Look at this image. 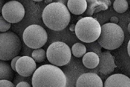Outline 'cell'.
I'll list each match as a JSON object with an SVG mask.
<instances>
[{"label":"cell","mask_w":130,"mask_h":87,"mask_svg":"<svg viewBox=\"0 0 130 87\" xmlns=\"http://www.w3.org/2000/svg\"><path fill=\"white\" fill-rule=\"evenodd\" d=\"M2 16L10 23H17L23 19L25 9L20 2L11 1L5 4L2 9Z\"/></svg>","instance_id":"ba28073f"},{"label":"cell","mask_w":130,"mask_h":87,"mask_svg":"<svg viewBox=\"0 0 130 87\" xmlns=\"http://www.w3.org/2000/svg\"><path fill=\"white\" fill-rule=\"evenodd\" d=\"M99 63L97 69L104 75L110 74L113 72L116 66L114 59L109 51L102 52L99 55Z\"/></svg>","instance_id":"30bf717a"},{"label":"cell","mask_w":130,"mask_h":87,"mask_svg":"<svg viewBox=\"0 0 130 87\" xmlns=\"http://www.w3.org/2000/svg\"><path fill=\"white\" fill-rule=\"evenodd\" d=\"M11 27V23L6 21L2 15L0 16V32H6Z\"/></svg>","instance_id":"ffe728a7"},{"label":"cell","mask_w":130,"mask_h":87,"mask_svg":"<svg viewBox=\"0 0 130 87\" xmlns=\"http://www.w3.org/2000/svg\"><path fill=\"white\" fill-rule=\"evenodd\" d=\"M110 21L111 22V23L117 24L119 22V19L118 17L116 16H112L110 20Z\"/></svg>","instance_id":"d4e9b609"},{"label":"cell","mask_w":130,"mask_h":87,"mask_svg":"<svg viewBox=\"0 0 130 87\" xmlns=\"http://www.w3.org/2000/svg\"><path fill=\"white\" fill-rule=\"evenodd\" d=\"M5 5V1L3 0H0V14L2 12V9Z\"/></svg>","instance_id":"484cf974"},{"label":"cell","mask_w":130,"mask_h":87,"mask_svg":"<svg viewBox=\"0 0 130 87\" xmlns=\"http://www.w3.org/2000/svg\"><path fill=\"white\" fill-rule=\"evenodd\" d=\"M0 87H15L13 83L7 80H0Z\"/></svg>","instance_id":"7402d4cb"},{"label":"cell","mask_w":130,"mask_h":87,"mask_svg":"<svg viewBox=\"0 0 130 87\" xmlns=\"http://www.w3.org/2000/svg\"><path fill=\"white\" fill-rule=\"evenodd\" d=\"M65 74L58 67L45 64L36 69L32 78L33 87H66Z\"/></svg>","instance_id":"6da1fadb"},{"label":"cell","mask_w":130,"mask_h":87,"mask_svg":"<svg viewBox=\"0 0 130 87\" xmlns=\"http://www.w3.org/2000/svg\"><path fill=\"white\" fill-rule=\"evenodd\" d=\"M75 31L76 36L81 41L86 43L92 42L100 36L101 26L95 18L83 17L76 24Z\"/></svg>","instance_id":"277c9868"},{"label":"cell","mask_w":130,"mask_h":87,"mask_svg":"<svg viewBox=\"0 0 130 87\" xmlns=\"http://www.w3.org/2000/svg\"><path fill=\"white\" fill-rule=\"evenodd\" d=\"M72 52L73 55L76 57H82L86 54V48L84 44L77 43L72 47Z\"/></svg>","instance_id":"2e32d148"},{"label":"cell","mask_w":130,"mask_h":87,"mask_svg":"<svg viewBox=\"0 0 130 87\" xmlns=\"http://www.w3.org/2000/svg\"><path fill=\"white\" fill-rule=\"evenodd\" d=\"M33 59L37 63H41L44 61L46 58V53L43 49H35L32 54Z\"/></svg>","instance_id":"ac0fdd59"},{"label":"cell","mask_w":130,"mask_h":87,"mask_svg":"<svg viewBox=\"0 0 130 87\" xmlns=\"http://www.w3.org/2000/svg\"><path fill=\"white\" fill-rule=\"evenodd\" d=\"M103 87H130V78L124 74H113L106 80Z\"/></svg>","instance_id":"7c38bea8"},{"label":"cell","mask_w":130,"mask_h":87,"mask_svg":"<svg viewBox=\"0 0 130 87\" xmlns=\"http://www.w3.org/2000/svg\"><path fill=\"white\" fill-rule=\"evenodd\" d=\"M101 47L108 50L118 49L124 40L123 30L117 24L108 23L101 26V32L97 40Z\"/></svg>","instance_id":"3957f363"},{"label":"cell","mask_w":130,"mask_h":87,"mask_svg":"<svg viewBox=\"0 0 130 87\" xmlns=\"http://www.w3.org/2000/svg\"><path fill=\"white\" fill-rule=\"evenodd\" d=\"M130 41H129V42H128V46H127V51H128V55L129 56H130Z\"/></svg>","instance_id":"83f0119b"},{"label":"cell","mask_w":130,"mask_h":87,"mask_svg":"<svg viewBox=\"0 0 130 87\" xmlns=\"http://www.w3.org/2000/svg\"><path fill=\"white\" fill-rule=\"evenodd\" d=\"M42 19L49 29L60 31L69 25L71 16L65 5L61 2H53L45 7L42 13Z\"/></svg>","instance_id":"7a4b0ae2"},{"label":"cell","mask_w":130,"mask_h":87,"mask_svg":"<svg viewBox=\"0 0 130 87\" xmlns=\"http://www.w3.org/2000/svg\"><path fill=\"white\" fill-rule=\"evenodd\" d=\"M23 41L30 48L40 49L45 45L48 34L44 28L38 25H32L25 29L23 34Z\"/></svg>","instance_id":"52a82bcc"},{"label":"cell","mask_w":130,"mask_h":87,"mask_svg":"<svg viewBox=\"0 0 130 87\" xmlns=\"http://www.w3.org/2000/svg\"><path fill=\"white\" fill-rule=\"evenodd\" d=\"M75 25L74 24H72L70 26L69 30H70V31H75Z\"/></svg>","instance_id":"4316f807"},{"label":"cell","mask_w":130,"mask_h":87,"mask_svg":"<svg viewBox=\"0 0 130 87\" xmlns=\"http://www.w3.org/2000/svg\"><path fill=\"white\" fill-rule=\"evenodd\" d=\"M130 23H129V25H128V31H129V33H130Z\"/></svg>","instance_id":"f1b7e54d"},{"label":"cell","mask_w":130,"mask_h":87,"mask_svg":"<svg viewBox=\"0 0 130 87\" xmlns=\"http://www.w3.org/2000/svg\"><path fill=\"white\" fill-rule=\"evenodd\" d=\"M128 3L126 0H116L113 3V8L118 13H123L128 10Z\"/></svg>","instance_id":"e0dca14e"},{"label":"cell","mask_w":130,"mask_h":87,"mask_svg":"<svg viewBox=\"0 0 130 87\" xmlns=\"http://www.w3.org/2000/svg\"><path fill=\"white\" fill-rule=\"evenodd\" d=\"M14 72L8 62L0 60V80H12Z\"/></svg>","instance_id":"5bb4252c"},{"label":"cell","mask_w":130,"mask_h":87,"mask_svg":"<svg viewBox=\"0 0 130 87\" xmlns=\"http://www.w3.org/2000/svg\"><path fill=\"white\" fill-rule=\"evenodd\" d=\"M15 87H31L29 83L27 82L22 81L17 84Z\"/></svg>","instance_id":"cb8c5ba5"},{"label":"cell","mask_w":130,"mask_h":87,"mask_svg":"<svg viewBox=\"0 0 130 87\" xmlns=\"http://www.w3.org/2000/svg\"><path fill=\"white\" fill-rule=\"evenodd\" d=\"M76 87H103V84L102 79L98 74L94 73H87L78 77Z\"/></svg>","instance_id":"8fae6325"},{"label":"cell","mask_w":130,"mask_h":87,"mask_svg":"<svg viewBox=\"0 0 130 87\" xmlns=\"http://www.w3.org/2000/svg\"><path fill=\"white\" fill-rule=\"evenodd\" d=\"M20 57H21V56H17L14 58H13L11 60V68L12 69V70L15 72H17L16 68H15V65H16L17 62L19 58H20Z\"/></svg>","instance_id":"603a6c76"},{"label":"cell","mask_w":130,"mask_h":87,"mask_svg":"<svg viewBox=\"0 0 130 87\" xmlns=\"http://www.w3.org/2000/svg\"><path fill=\"white\" fill-rule=\"evenodd\" d=\"M71 51L66 44L60 41L53 43L47 50L46 57L54 65L62 66L69 63L71 58Z\"/></svg>","instance_id":"8992f818"},{"label":"cell","mask_w":130,"mask_h":87,"mask_svg":"<svg viewBox=\"0 0 130 87\" xmlns=\"http://www.w3.org/2000/svg\"><path fill=\"white\" fill-rule=\"evenodd\" d=\"M21 41L11 31L0 33V60L9 61L17 56L21 50Z\"/></svg>","instance_id":"5b68a950"},{"label":"cell","mask_w":130,"mask_h":87,"mask_svg":"<svg viewBox=\"0 0 130 87\" xmlns=\"http://www.w3.org/2000/svg\"><path fill=\"white\" fill-rule=\"evenodd\" d=\"M83 63L86 68L92 69L97 67L99 63V56L93 52H88L83 58Z\"/></svg>","instance_id":"9a60e30c"},{"label":"cell","mask_w":130,"mask_h":87,"mask_svg":"<svg viewBox=\"0 0 130 87\" xmlns=\"http://www.w3.org/2000/svg\"><path fill=\"white\" fill-rule=\"evenodd\" d=\"M36 64L33 58L27 56L21 57L15 65L17 72L22 76L28 77L34 74L36 69Z\"/></svg>","instance_id":"9c48e42d"},{"label":"cell","mask_w":130,"mask_h":87,"mask_svg":"<svg viewBox=\"0 0 130 87\" xmlns=\"http://www.w3.org/2000/svg\"><path fill=\"white\" fill-rule=\"evenodd\" d=\"M85 46L86 48V51L88 52H93L98 55L102 53L101 49L102 47L96 40L92 42L86 43Z\"/></svg>","instance_id":"d6986e66"},{"label":"cell","mask_w":130,"mask_h":87,"mask_svg":"<svg viewBox=\"0 0 130 87\" xmlns=\"http://www.w3.org/2000/svg\"><path fill=\"white\" fill-rule=\"evenodd\" d=\"M67 6L69 11L74 15H79L84 12L87 8L86 0H69Z\"/></svg>","instance_id":"4fadbf2b"},{"label":"cell","mask_w":130,"mask_h":87,"mask_svg":"<svg viewBox=\"0 0 130 87\" xmlns=\"http://www.w3.org/2000/svg\"><path fill=\"white\" fill-rule=\"evenodd\" d=\"M83 17H82V16H80V17H78V21H79V20H80V19H81L82 18H83Z\"/></svg>","instance_id":"f546056e"},{"label":"cell","mask_w":130,"mask_h":87,"mask_svg":"<svg viewBox=\"0 0 130 87\" xmlns=\"http://www.w3.org/2000/svg\"><path fill=\"white\" fill-rule=\"evenodd\" d=\"M26 78V77H25L22 76L17 73L15 74V76L14 77V80H13V84H14L15 86H16L18 83L21 82L22 81L26 82L25 80Z\"/></svg>","instance_id":"44dd1931"}]
</instances>
